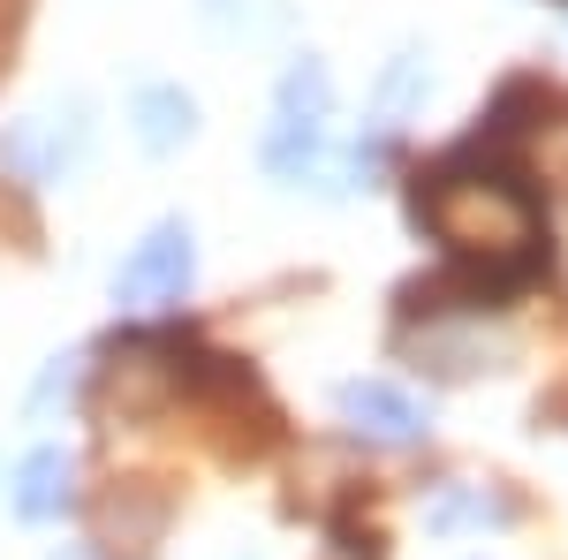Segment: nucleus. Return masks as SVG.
Here are the masks:
<instances>
[{"mask_svg":"<svg viewBox=\"0 0 568 560\" xmlns=\"http://www.w3.org/2000/svg\"><path fill=\"white\" fill-rule=\"evenodd\" d=\"M190 265H197L190 258V227L168 220V227H152L130 251L122 281H114V303H122V310H160V303H175L182 288H190Z\"/></svg>","mask_w":568,"mask_h":560,"instance_id":"f257e3e1","label":"nucleus"},{"mask_svg":"<svg viewBox=\"0 0 568 560\" xmlns=\"http://www.w3.org/2000/svg\"><path fill=\"white\" fill-rule=\"evenodd\" d=\"M342 417H349L356 431H372V439H394V447L425 431V409L402 387H387V379H356V387L342 394Z\"/></svg>","mask_w":568,"mask_h":560,"instance_id":"f03ea898","label":"nucleus"},{"mask_svg":"<svg viewBox=\"0 0 568 560\" xmlns=\"http://www.w3.org/2000/svg\"><path fill=\"white\" fill-rule=\"evenodd\" d=\"M69 477H77V462H69L61 447H31V455L16 462V516L53 522L61 508H69Z\"/></svg>","mask_w":568,"mask_h":560,"instance_id":"7ed1b4c3","label":"nucleus"},{"mask_svg":"<svg viewBox=\"0 0 568 560\" xmlns=\"http://www.w3.org/2000/svg\"><path fill=\"white\" fill-rule=\"evenodd\" d=\"M318 152H326V114H288L281 106L273 114V136H265V167L296 182L304 167H318Z\"/></svg>","mask_w":568,"mask_h":560,"instance_id":"20e7f679","label":"nucleus"},{"mask_svg":"<svg viewBox=\"0 0 568 560\" xmlns=\"http://www.w3.org/2000/svg\"><path fill=\"white\" fill-rule=\"evenodd\" d=\"M136 136L152 144V152H168V144H182L190 136V122H197V106L182 99V91H168V84H152V91H136Z\"/></svg>","mask_w":568,"mask_h":560,"instance_id":"39448f33","label":"nucleus"},{"mask_svg":"<svg viewBox=\"0 0 568 560\" xmlns=\"http://www.w3.org/2000/svg\"><path fill=\"white\" fill-rule=\"evenodd\" d=\"M417 84H425V61H394V77H387V91H379V106H409L417 99Z\"/></svg>","mask_w":568,"mask_h":560,"instance_id":"423d86ee","label":"nucleus"}]
</instances>
